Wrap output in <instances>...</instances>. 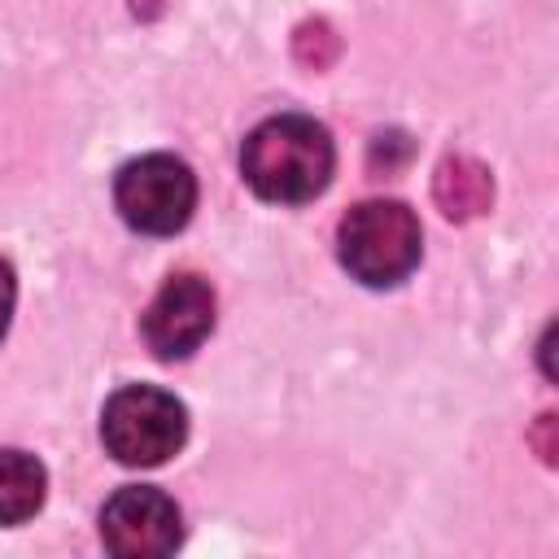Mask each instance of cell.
Masks as SVG:
<instances>
[{"mask_svg":"<svg viewBox=\"0 0 559 559\" xmlns=\"http://www.w3.org/2000/svg\"><path fill=\"white\" fill-rule=\"evenodd\" d=\"M336 166V148L323 122L306 114H275L245 135L240 175L262 201L301 205L314 201Z\"/></svg>","mask_w":559,"mask_h":559,"instance_id":"obj_1","label":"cell"},{"mask_svg":"<svg viewBox=\"0 0 559 559\" xmlns=\"http://www.w3.org/2000/svg\"><path fill=\"white\" fill-rule=\"evenodd\" d=\"M336 253L341 266L367 284V288H393L402 284L424 253V231L411 205L402 201H362L354 205L336 227Z\"/></svg>","mask_w":559,"mask_h":559,"instance_id":"obj_2","label":"cell"},{"mask_svg":"<svg viewBox=\"0 0 559 559\" xmlns=\"http://www.w3.org/2000/svg\"><path fill=\"white\" fill-rule=\"evenodd\" d=\"M100 441L127 467H157L188 441V411L157 384H127L100 411Z\"/></svg>","mask_w":559,"mask_h":559,"instance_id":"obj_3","label":"cell"},{"mask_svg":"<svg viewBox=\"0 0 559 559\" xmlns=\"http://www.w3.org/2000/svg\"><path fill=\"white\" fill-rule=\"evenodd\" d=\"M114 205L144 236H175L197 210V175L170 153H144L114 179Z\"/></svg>","mask_w":559,"mask_h":559,"instance_id":"obj_4","label":"cell"},{"mask_svg":"<svg viewBox=\"0 0 559 559\" xmlns=\"http://www.w3.org/2000/svg\"><path fill=\"white\" fill-rule=\"evenodd\" d=\"M100 542L118 559H162L183 542L175 498L153 485H127L100 507Z\"/></svg>","mask_w":559,"mask_h":559,"instance_id":"obj_5","label":"cell"},{"mask_svg":"<svg viewBox=\"0 0 559 559\" xmlns=\"http://www.w3.org/2000/svg\"><path fill=\"white\" fill-rule=\"evenodd\" d=\"M210 328H214V288L188 271L170 275L140 314V336L162 362L188 358L210 336Z\"/></svg>","mask_w":559,"mask_h":559,"instance_id":"obj_6","label":"cell"},{"mask_svg":"<svg viewBox=\"0 0 559 559\" xmlns=\"http://www.w3.org/2000/svg\"><path fill=\"white\" fill-rule=\"evenodd\" d=\"M432 197H437V205H441L445 218H459L463 223V218H476V214L489 210L493 179H489V170L476 157L454 153V157H441V166L432 175Z\"/></svg>","mask_w":559,"mask_h":559,"instance_id":"obj_7","label":"cell"},{"mask_svg":"<svg viewBox=\"0 0 559 559\" xmlns=\"http://www.w3.org/2000/svg\"><path fill=\"white\" fill-rule=\"evenodd\" d=\"M48 493V472L35 454L4 445L0 450V524H26Z\"/></svg>","mask_w":559,"mask_h":559,"instance_id":"obj_8","label":"cell"},{"mask_svg":"<svg viewBox=\"0 0 559 559\" xmlns=\"http://www.w3.org/2000/svg\"><path fill=\"white\" fill-rule=\"evenodd\" d=\"M297 57H301L306 66L323 70V66L336 57V35H332V26H328V22H306V26L297 31Z\"/></svg>","mask_w":559,"mask_h":559,"instance_id":"obj_9","label":"cell"},{"mask_svg":"<svg viewBox=\"0 0 559 559\" xmlns=\"http://www.w3.org/2000/svg\"><path fill=\"white\" fill-rule=\"evenodd\" d=\"M13 301H17V280H13V266L0 262V341H4L9 319H13Z\"/></svg>","mask_w":559,"mask_h":559,"instance_id":"obj_10","label":"cell"}]
</instances>
